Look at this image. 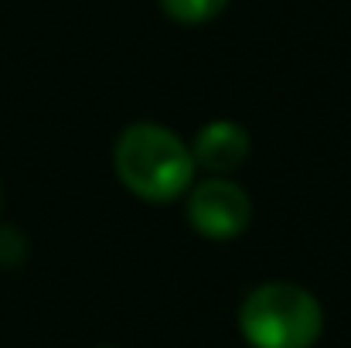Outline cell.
<instances>
[{"instance_id":"obj_5","label":"cell","mask_w":351,"mask_h":348,"mask_svg":"<svg viewBox=\"0 0 351 348\" xmlns=\"http://www.w3.org/2000/svg\"><path fill=\"white\" fill-rule=\"evenodd\" d=\"M157 3L174 24H184V27L208 24L229 7V0H157Z\"/></svg>"},{"instance_id":"obj_2","label":"cell","mask_w":351,"mask_h":348,"mask_svg":"<svg viewBox=\"0 0 351 348\" xmlns=\"http://www.w3.org/2000/svg\"><path fill=\"white\" fill-rule=\"evenodd\" d=\"M239 332L252 348H314L324 332V308L307 287L269 280L245 294Z\"/></svg>"},{"instance_id":"obj_4","label":"cell","mask_w":351,"mask_h":348,"mask_svg":"<svg viewBox=\"0 0 351 348\" xmlns=\"http://www.w3.org/2000/svg\"><path fill=\"white\" fill-rule=\"evenodd\" d=\"M188 147H191L195 167H205V171L215 174V178H226V174L239 171V167L245 164L249 150H252L245 126H239L232 119L205 123Z\"/></svg>"},{"instance_id":"obj_1","label":"cell","mask_w":351,"mask_h":348,"mask_svg":"<svg viewBox=\"0 0 351 348\" xmlns=\"http://www.w3.org/2000/svg\"><path fill=\"white\" fill-rule=\"evenodd\" d=\"M119 185L154 205L181 198L195 181L191 147L160 123H133L119 133L113 150Z\"/></svg>"},{"instance_id":"obj_3","label":"cell","mask_w":351,"mask_h":348,"mask_svg":"<svg viewBox=\"0 0 351 348\" xmlns=\"http://www.w3.org/2000/svg\"><path fill=\"white\" fill-rule=\"evenodd\" d=\"M252 202L249 195L229 181V178H208L191 188L188 195V222L191 229L205 239H235L239 232L249 229Z\"/></svg>"},{"instance_id":"obj_6","label":"cell","mask_w":351,"mask_h":348,"mask_svg":"<svg viewBox=\"0 0 351 348\" xmlns=\"http://www.w3.org/2000/svg\"><path fill=\"white\" fill-rule=\"evenodd\" d=\"M27 256V239L10 226H0V266H17Z\"/></svg>"},{"instance_id":"obj_7","label":"cell","mask_w":351,"mask_h":348,"mask_svg":"<svg viewBox=\"0 0 351 348\" xmlns=\"http://www.w3.org/2000/svg\"><path fill=\"white\" fill-rule=\"evenodd\" d=\"M99 348H113V345H99Z\"/></svg>"}]
</instances>
